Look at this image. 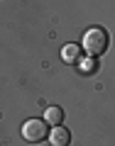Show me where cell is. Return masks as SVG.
<instances>
[{
  "instance_id": "obj_1",
  "label": "cell",
  "mask_w": 115,
  "mask_h": 146,
  "mask_svg": "<svg viewBox=\"0 0 115 146\" xmlns=\"http://www.w3.org/2000/svg\"><path fill=\"white\" fill-rule=\"evenodd\" d=\"M110 46V34L103 27H88L83 34V51L91 58H100Z\"/></svg>"
},
{
  "instance_id": "obj_2",
  "label": "cell",
  "mask_w": 115,
  "mask_h": 146,
  "mask_svg": "<svg viewBox=\"0 0 115 146\" xmlns=\"http://www.w3.org/2000/svg\"><path fill=\"white\" fill-rule=\"evenodd\" d=\"M22 136H25L30 144H42L44 139H49V127L44 119H27L22 124Z\"/></svg>"
},
{
  "instance_id": "obj_3",
  "label": "cell",
  "mask_w": 115,
  "mask_h": 146,
  "mask_svg": "<svg viewBox=\"0 0 115 146\" xmlns=\"http://www.w3.org/2000/svg\"><path fill=\"white\" fill-rule=\"evenodd\" d=\"M49 144L52 146H69L71 144V131L66 129V127H54L52 131H49Z\"/></svg>"
},
{
  "instance_id": "obj_4",
  "label": "cell",
  "mask_w": 115,
  "mask_h": 146,
  "mask_svg": "<svg viewBox=\"0 0 115 146\" xmlns=\"http://www.w3.org/2000/svg\"><path fill=\"white\" fill-rule=\"evenodd\" d=\"M44 122L52 127H59L64 122V110L56 107V105H52V107H47V112H44Z\"/></svg>"
},
{
  "instance_id": "obj_5",
  "label": "cell",
  "mask_w": 115,
  "mask_h": 146,
  "mask_svg": "<svg viewBox=\"0 0 115 146\" xmlns=\"http://www.w3.org/2000/svg\"><path fill=\"white\" fill-rule=\"evenodd\" d=\"M61 54H64V61L66 63H76L81 58V49L76 46V44H66V46L61 49Z\"/></svg>"
}]
</instances>
